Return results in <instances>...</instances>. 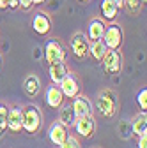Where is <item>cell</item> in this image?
Instances as JSON below:
<instances>
[{
  "label": "cell",
  "mask_w": 147,
  "mask_h": 148,
  "mask_svg": "<svg viewBox=\"0 0 147 148\" xmlns=\"http://www.w3.org/2000/svg\"><path fill=\"white\" fill-rule=\"evenodd\" d=\"M101 64H103V69H105L106 74L117 76L122 69V57H121L119 49H108L106 55L101 58Z\"/></svg>",
  "instance_id": "3957f363"
},
{
  "label": "cell",
  "mask_w": 147,
  "mask_h": 148,
  "mask_svg": "<svg viewBox=\"0 0 147 148\" xmlns=\"http://www.w3.org/2000/svg\"><path fill=\"white\" fill-rule=\"evenodd\" d=\"M7 131L12 134H18L23 131V125H21V108H9V113H7Z\"/></svg>",
  "instance_id": "30bf717a"
},
{
  "label": "cell",
  "mask_w": 147,
  "mask_h": 148,
  "mask_svg": "<svg viewBox=\"0 0 147 148\" xmlns=\"http://www.w3.org/2000/svg\"><path fill=\"white\" fill-rule=\"evenodd\" d=\"M64 102V94L60 92L59 85H51L46 90V104L50 108H60Z\"/></svg>",
  "instance_id": "4fadbf2b"
},
{
  "label": "cell",
  "mask_w": 147,
  "mask_h": 148,
  "mask_svg": "<svg viewBox=\"0 0 147 148\" xmlns=\"http://www.w3.org/2000/svg\"><path fill=\"white\" fill-rule=\"evenodd\" d=\"M57 148H60V146H57Z\"/></svg>",
  "instance_id": "d6a6232c"
},
{
  "label": "cell",
  "mask_w": 147,
  "mask_h": 148,
  "mask_svg": "<svg viewBox=\"0 0 147 148\" xmlns=\"http://www.w3.org/2000/svg\"><path fill=\"white\" fill-rule=\"evenodd\" d=\"M32 28L35 34H39V35H48L50 30H51V20L48 18V14L44 12H37L34 16V20H32Z\"/></svg>",
  "instance_id": "8fae6325"
},
{
  "label": "cell",
  "mask_w": 147,
  "mask_h": 148,
  "mask_svg": "<svg viewBox=\"0 0 147 148\" xmlns=\"http://www.w3.org/2000/svg\"><path fill=\"white\" fill-rule=\"evenodd\" d=\"M140 7H142V0H124V4H122V9H126L131 14H137Z\"/></svg>",
  "instance_id": "7402d4cb"
},
{
  "label": "cell",
  "mask_w": 147,
  "mask_h": 148,
  "mask_svg": "<svg viewBox=\"0 0 147 148\" xmlns=\"http://www.w3.org/2000/svg\"><path fill=\"white\" fill-rule=\"evenodd\" d=\"M96 108H98V111L105 118L115 116V113H117V95L114 94L112 90H103L101 94L98 95Z\"/></svg>",
  "instance_id": "7a4b0ae2"
},
{
  "label": "cell",
  "mask_w": 147,
  "mask_h": 148,
  "mask_svg": "<svg viewBox=\"0 0 147 148\" xmlns=\"http://www.w3.org/2000/svg\"><path fill=\"white\" fill-rule=\"evenodd\" d=\"M39 88H41V83H39L37 76H34V74L27 76V79L23 83V90H25V94L28 97H35V95L39 94Z\"/></svg>",
  "instance_id": "e0dca14e"
},
{
  "label": "cell",
  "mask_w": 147,
  "mask_h": 148,
  "mask_svg": "<svg viewBox=\"0 0 147 148\" xmlns=\"http://www.w3.org/2000/svg\"><path fill=\"white\" fill-rule=\"evenodd\" d=\"M137 102L142 111H147V88H142L137 94Z\"/></svg>",
  "instance_id": "603a6c76"
},
{
  "label": "cell",
  "mask_w": 147,
  "mask_h": 148,
  "mask_svg": "<svg viewBox=\"0 0 147 148\" xmlns=\"http://www.w3.org/2000/svg\"><path fill=\"white\" fill-rule=\"evenodd\" d=\"M44 58H46L48 65L55 64V62H62L66 58V51H64L62 44L59 41H53V39L48 41L46 46H44Z\"/></svg>",
  "instance_id": "8992f818"
},
{
  "label": "cell",
  "mask_w": 147,
  "mask_h": 148,
  "mask_svg": "<svg viewBox=\"0 0 147 148\" xmlns=\"http://www.w3.org/2000/svg\"><path fill=\"white\" fill-rule=\"evenodd\" d=\"M16 7H20L18 0H7V9H16Z\"/></svg>",
  "instance_id": "4316f807"
},
{
  "label": "cell",
  "mask_w": 147,
  "mask_h": 148,
  "mask_svg": "<svg viewBox=\"0 0 147 148\" xmlns=\"http://www.w3.org/2000/svg\"><path fill=\"white\" fill-rule=\"evenodd\" d=\"M7 113H9L7 104L0 102V132H2V134L7 131Z\"/></svg>",
  "instance_id": "44dd1931"
},
{
  "label": "cell",
  "mask_w": 147,
  "mask_h": 148,
  "mask_svg": "<svg viewBox=\"0 0 147 148\" xmlns=\"http://www.w3.org/2000/svg\"><path fill=\"white\" fill-rule=\"evenodd\" d=\"M138 148H147V131L138 136Z\"/></svg>",
  "instance_id": "d4e9b609"
},
{
  "label": "cell",
  "mask_w": 147,
  "mask_h": 148,
  "mask_svg": "<svg viewBox=\"0 0 147 148\" xmlns=\"http://www.w3.org/2000/svg\"><path fill=\"white\" fill-rule=\"evenodd\" d=\"M73 113H75V118H82V116H89V115H92V104H90V101L83 95H76V97H73Z\"/></svg>",
  "instance_id": "9c48e42d"
},
{
  "label": "cell",
  "mask_w": 147,
  "mask_h": 148,
  "mask_svg": "<svg viewBox=\"0 0 147 148\" xmlns=\"http://www.w3.org/2000/svg\"><path fill=\"white\" fill-rule=\"evenodd\" d=\"M41 111L35 108L34 104H28L25 108H21V125L23 131H27L28 134H37L41 129Z\"/></svg>",
  "instance_id": "6da1fadb"
},
{
  "label": "cell",
  "mask_w": 147,
  "mask_h": 148,
  "mask_svg": "<svg viewBox=\"0 0 147 148\" xmlns=\"http://www.w3.org/2000/svg\"><path fill=\"white\" fill-rule=\"evenodd\" d=\"M89 44H90V41H89L87 35H83L82 32L75 34V35H73V39H71L73 55H75L76 58H82V60L87 58L89 57Z\"/></svg>",
  "instance_id": "5b68a950"
},
{
  "label": "cell",
  "mask_w": 147,
  "mask_h": 148,
  "mask_svg": "<svg viewBox=\"0 0 147 148\" xmlns=\"http://www.w3.org/2000/svg\"><path fill=\"white\" fill-rule=\"evenodd\" d=\"M119 14V7L112 0H101V20L103 21H114Z\"/></svg>",
  "instance_id": "2e32d148"
},
{
  "label": "cell",
  "mask_w": 147,
  "mask_h": 148,
  "mask_svg": "<svg viewBox=\"0 0 147 148\" xmlns=\"http://www.w3.org/2000/svg\"><path fill=\"white\" fill-rule=\"evenodd\" d=\"M67 65L66 62H55V64H50V78L55 85H59L64 78H66V74H67Z\"/></svg>",
  "instance_id": "9a60e30c"
},
{
  "label": "cell",
  "mask_w": 147,
  "mask_h": 148,
  "mask_svg": "<svg viewBox=\"0 0 147 148\" xmlns=\"http://www.w3.org/2000/svg\"><path fill=\"white\" fill-rule=\"evenodd\" d=\"M112 2L119 7V9H122V4H124V0H112Z\"/></svg>",
  "instance_id": "83f0119b"
},
{
  "label": "cell",
  "mask_w": 147,
  "mask_h": 148,
  "mask_svg": "<svg viewBox=\"0 0 147 148\" xmlns=\"http://www.w3.org/2000/svg\"><path fill=\"white\" fill-rule=\"evenodd\" d=\"M106 51H108V48L105 46L103 41H92L89 44V55L98 62H101V58L106 55Z\"/></svg>",
  "instance_id": "d6986e66"
},
{
  "label": "cell",
  "mask_w": 147,
  "mask_h": 148,
  "mask_svg": "<svg viewBox=\"0 0 147 148\" xmlns=\"http://www.w3.org/2000/svg\"><path fill=\"white\" fill-rule=\"evenodd\" d=\"M73 125H75V131H76L80 136H83V138H92L94 132H96V120H94L92 115L76 118Z\"/></svg>",
  "instance_id": "ba28073f"
},
{
  "label": "cell",
  "mask_w": 147,
  "mask_h": 148,
  "mask_svg": "<svg viewBox=\"0 0 147 148\" xmlns=\"http://www.w3.org/2000/svg\"><path fill=\"white\" fill-rule=\"evenodd\" d=\"M122 37H124V35H122L121 27L115 25V23H112L110 27L105 28V34H103V37H101V41L105 42V46H106L108 49H119L121 44H122Z\"/></svg>",
  "instance_id": "277c9868"
},
{
  "label": "cell",
  "mask_w": 147,
  "mask_h": 148,
  "mask_svg": "<svg viewBox=\"0 0 147 148\" xmlns=\"http://www.w3.org/2000/svg\"><path fill=\"white\" fill-rule=\"evenodd\" d=\"M0 62H2V60H0Z\"/></svg>",
  "instance_id": "836d02e7"
},
{
  "label": "cell",
  "mask_w": 147,
  "mask_h": 148,
  "mask_svg": "<svg viewBox=\"0 0 147 148\" xmlns=\"http://www.w3.org/2000/svg\"><path fill=\"white\" fill-rule=\"evenodd\" d=\"M0 9H7V0H0Z\"/></svg>",
  "instance_id": "f1b7e54d"
},
{
  "label": "cell",
  "mask_w": 147,
  "mask_h": 148,
  "mask_svg": "<svg viewBox=\"0 0 147 148\" xmlns=\"http://www.w3.org/2000/svg\"><path fill=\"white\" fill-rule=\"evenodd\" d=\"M59 88H60V92L64 94V97H69V99H73V97H76L78 94H80V81H78V78L75 76V74H66V78L59 83Z\"/></svg>",
  "instance_id": "52a82bcc"
},
{
  "label": "cell",
  "mask_w": 147,
  "mask_h": 148,
  "mask_svg": "<svg viewBox=\"0 0 147 148\" xmlns=\"http://www.w3.org/2000/svg\"><path fill=\"white\" fill-rule=\"evenodd\" d=\"M142 2H147V0H142Z\"/></svg>",
  "instance_id": "1f68e13d"
},
{
  "label": "cell",
  "mask_w": 147,
  "mask_h": 148,
  "mask_svg": "<svg viewBox=\"0 0 147 148\" xmlns=\"http://www.w3.org/2000/svg\"><path fill=\"white\" fill-rule=\"evenodd\" d=\"M32 2H34V5H39V4H44L46 0H32Z\"/></svg>",
  "instance_id": "f546056e"
},
{
  "label": "cell",
  "mask_w": 147,
  "mask_h": 148,
  "mask_svg": "<svg viewBox=\"0 0 147 148\" xmlns=\"http://www.w3.org/2000/svg\"><path fill=\"white\" fill-rule=\"evenodd\" d=\"M105 28H106V23L101 18H94V20L89 23V41H101Z\"/></svg>",
  "instance_id": "5bb4252c"
},
{
  "label": "cell",
  "mask_w": 147,
  "mask_h": 148,
  "mask_svg": "<svg viewBox=\"0 0 147 148\" xmlns=\"http://www.w3.org/2000/svg\"><path fill=\"white\" fill-rule=\"evenodd\" d=\"M18 2H20V7H21V9H25V11H27V9H30V7L34 5L32 0H18Z\"/></svg>",
  "instance_id": "484cf974"
},
{
  "label": "cell",
  "mask_w": 147,
  "mask_h": 148,
  "mask_svg": "<svg viewBox=\"0 0 147 148\" xmlns=\"http://www.w3.org/2000/svg\"><path fill=\"white\" fill-rule=\"evenodd\" d=\"M48 136H50V141H51L55 146H60V145L66 141V138L69 136V134H67V127H66L64 123H60V122H55V123L50 127Z\"/></svg>",
  "instance_id": "7c38bea8"
},
{
  "label": "cell",
  "mask_w": 147,
  "mask_h": 148,
  "mask_svg": "<svg viewBox=\"0 0 147 148\" xmlns=\"http://www.w3.org/2000/svg\"><path fill=\"white\" fill-rule=\"evenodd\" d=\"M145 131H147V115H145V111H142V113H138L131 120V132L137 134V136H140Z\"/></svg>",
  "instance_id": "ac0fdd59"
},
{
  "label": "cell",
  "mask_w": 147,
  "mask_h": 148,
  "mask_svg": "<svg viewBox=\"0 0 147 148\" xmlns=\"http://www.w3.org/2000/svg\"><path fill=\"white\" fill-rule=\"evenodd\" d=\"M75 113H73V108L71 104H66V106H60L59 109V122L64 123L66 127H73V123H75Z\"/></svg>",
  "instance_id": "ffe728a7"
},
{
  "label": "cell",
  "mask_w": 147,
  "mask_h": 148,
  "mask_svg": "<svg viewBox=\"0 0 147 148\" xmlns=\"http://www.w3.org/2000/svg\"><path fill=\"white\" fill-rule=\"evenodd\" d=\"M60 148H80V143H78V139H76V138L67 136V138H66V141L60 145Z\"/></svg>",
  "instance_id": "cb8c5ba5"
},
{
  "label": "cell",
  "mask_w": 147,
  "mask_h": 148,
  "mask_svg": "<svg viewBox=\"0 0 147 148\" xmlns=\"http://www.w3.org/2000/svg\"><path fill=\"white\" fill-rule=\"evenodd\" d=\"M80 2H89V0H80Z\"/></svg>",
  "instance_id": "4dcf8cb0"
},
{
  "label": "cell",
  "mask_w": 147,
  "mask_h": 148,
  "mask_svg": "<svg viewBox=\"0 0 147 148\" xmlns=\"http://www.w3.org/2000/svg\"><path fill=\"white\" fill-rule=\"evenodd\" d=\"M0 134H2V132H0Z\"/></svg>",
  "instance_id": "e575fe53"
}]
</instances>
